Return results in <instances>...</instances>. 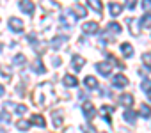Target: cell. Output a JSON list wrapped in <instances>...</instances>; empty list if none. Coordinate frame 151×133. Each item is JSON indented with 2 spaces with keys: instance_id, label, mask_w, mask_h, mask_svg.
<instances>
[{
  "instance_id": "6da1fadb",
  "label": "cell",
  "mask_w": 151,
  "mask_h": 133,
  "mask_svg": "<svg viewBox=\"0 0 151 133\" xmlns=\"http://www.w3.org/2000/svg\"><path fill=\"white\" fill-rule=\"evenodd\" d=\"M32 101L36 107L41 108H52L57 101V94H55V87L52 82H45L41 85L36 87L34 94H32Z\"/></svg>"
},
{
  "instance_id": "7a4b0ae2",
  "label": "cell",
  "mask_w": 151,
  "mask_h": 133,
  "mask_svg": "<svg viewBox=\"0 0 151 133\" xmlns=\"http://www.w3.org/2000/svg\"><path fill=\"white\" fill-rule=\"evenodd\" d=\"M82 110H84V115L87 117V121L94 119V117H96V114H98V110L94 108V105H93L91 101H86V103H84V107H82Z\"/></svg>"
},
{
  "instance_id": "3957f363",
  "label": "cell",
  "mask_w": 151,
  "mask_h": 133,
  "mask_svg": "<svg viewBox=\"0 0 151 133\" xmlns=\"http://www.w3.org/2000/svg\"><path fill=\"white\" fill-rule=\"evenodd\" d=\"M126 23H128V29H130V34L132 36H135V37L140 36V21L137 18H130Z\"/></svg>"
},
{
  "instance_id": "277c9868",
  "label": "cell",
  "mask_w": 151,
  "mask_h": 133,
  "mask_svg": "<svg viewBox=\"0 0 151 133\" xmlns=\"http://www.w3.org/2000/svg\"><path fill=\"white\" fill-rule=\"evenodd\" d=\"M112 68H114V66H112L110 62H98V64H96V71H98L100 75H103V77H109V75L112 73Z\"/></svg>"
},
{
  "instance_id": "5b68a950",
  "label": "cell",
  "mask_w": 151,
  "mask_h": 133,
  "mask_svg": "<svg viewBox=\"0 0 151 133\" xmlns=\"http://www.w3.org/2000/svg\"><path fill=\"white\" fill-rule=\"evenodd\" d=\"M20 9H22V13L32 16L34 14V2L32 0H20Z\"/></svg>"
},
{
  "instance_id": "8992f818",
  "label": "cell",
  "mask_w": 151,
  "mask_h": 133,
  "mask_svg": "<svg viewBox=\"0 0 151 133\" xmlns=\"http://www.w3.org/2000/svg\"><path fill=\"white\" fill-rule=\"evenodd\" d=\"M114 107H110V105H103L101 108H100V115L109 122V124H112V117H110V114H114Z\"/></svg>"
},
{
  "instance_id": "52a82bcc",
  "label": "cell",
  "mask_w": 151,
  "mask_h": 133,
  "mask_svg": "<svg viewBox=\"0 0 151 133\" xmlns=\"http://www.w3.org/2000/svg\"><path fill=\"white\" fill-rule=\"evenodd\" d=\"M84 64H86V59L82 55H73L71 57V66H73V69L75 71H80L84 68Z\"/></svg>"
},
{
  "instance_id": "ba28073f",
  "label": "cell",
  "mask_w": 151,
  "mask_h": 133,
  "mask_svg": "<svg viewBox=\"0 0 151 133\" xmlns=\"http://www.w3.org/2000/svg\"><path fill=\"white\" fill-rule=\"evenodd\" d=\"M9 29H11L13 32H23L25 25H23V21H22L20 18H11V20H9Z\"/></svg>"
},
{
  "instance_id": "9c48e42d",
  "label": "cell",
  "mask_w": 151,
  "mask_h": 133,
  "mask_svg": "<svg viewBox=\"0 0 151 133\" xmlns=\"http://www.w3.org/2000/svg\"><path fill=\"white\" fill-rule=\"evenodd\" d=\"M62 117H64V112H62V110H55V112H53L52 121H53V128H55V129H59V128L62 126V122H64Z\"/></svg>"
},
{
  "instance_id": "30bf717a",
  "label": "cell",
  "mask_w": 151,
  "mask_h": 133,
  "mask_svg": "<svg viewBox=\"0 0 151 133\" xmlns=\"http://www.w3.org/2000/svg\"><path fill=\"white\" fill-rule=\"evenodd\" d=\"M98 29H100V27H98L96 21H87V23L82 25V32H84V34H96Z\"/></svg>"
},
{
  "instance_id": "8fae6325",
  "label": "cell",
  "mask_w": 151,
  "mask_h": 133,
  "mask_svg": "<svg viewBox=\"0 0 151 133\" xmlns=\"http://www.w3.org/2000/svg\"><path fill=\"white\" fill-rule=\"evenodd\" d=\"M41 6H43L46 11H59V9H60V4L55 2V0H41Z\"/></svg>"
},
{
  "instance_id": "7c38bea8",
  "label": "cell",
  "mask_w": 151,
  "mask_h": 133,
  "mask_svg": "<svg viewBox=\"0 0 151 133\" xmlns=\"http://www.w3.org/2000/svg\"><path fill=\"white\" fill-rule=\"evenodd\" d=\"M112 85H114V87H119V89H121V87H126V85H128V78H126L124 75H116V77L112 78Z\"/></svg>"
},
{
  "instance_id": "4fadbf2b",
  "label": "cell",
  "mask_w": 151,
  "mask_h": 133,
  "mask_svg": "<svg viewBox=\"0 0 151 133\" xmlns=\"http://www.w3.org/2000/svg\"><path fill=\"white\" fill-rule=\"evenodd\" d=\"M32 71L37 73V75H45V73H46V68L43 66V60H41V59H36V60L32 62Z\"/></svg>"
},
{
  "instance_id": "5bb4252c",
  "label": "cell",
  "mask_w": 151,
  "mask_h": 133,
  "mask_svg": "<svg viewBox=\"0 0 151 133\" xmlns=\"http://www.w3.org/2000/svg\"><path fill=\"white\" fill-rule=\"evenodd\" d=\"M109 13H110V16H119L123 13V6L117 4V2H110L109 4Z\"/></svg>"
},
{
  "instance_id": "9a60e30c",
  "label": "cell",
  "mask_w": 151,
  "mask_h": 133,
  "mask_svg": "<svg viewBox=\"0 0 151 133\" xmlns=\"http://www.w3.org/2000/svg\"><path fill=\"white\" fill-rule=\"evenodd\" d=\"M73 21H75V18L71 16V13H69V11H64V13L60 14V23H62L64 27H71V25H73Z\"/></svg>"
},
{
  "instance_id": "2e32d148",
  "label": "cell",
  "mask_w": 151,
  "mask_h": 133,
  "mask_svg": "<svg viewBox=\"0 0 151 133\" xmlns=\"http://www.w3.org/2000/svg\"><path fill=\"white\" fill-rule=\"evenodd\" d=\"M119 105H123L124 108H130L133 105V96L132 94H121L119 96Z\"/></svg>"
},
{
  "instance_id": "e0dca14e",
  "label": "cell",
  "mask_w": 151,
  "mask_h": 133,
  "mask_svg": "<svg viewBox=\"0 0 151 133\" xmlns=\"http://www.w3.org/2000/svg\"><path fill=\"white\" fill-rule=\"evenodd\" d=\"M123 119L128 122V124H135V119H137V112H133L132 108H126L124 114H123Z\"/></svg>"
},
{
  "instance_id": "ac0fdd59",
  "label": "cell",
  "mask_w": 151,
  "mask_h": 133,
  "mask_svg": "<svg viewBox=\"0 0 151 133\" xmlns=\"http://www.w3.org/2000/svg\"><path fill=\"white\" fill-rule=\"evenodd\" d=\"M87 6L93 7L94 13H98V16H101V9H103V4L101 0H87Z\"/></svg>"
},
{
  "instance_id": "d6986e66",
  "label": "cell",
  "mask_w": 151,
  "mask_h": 133,
  "mask_svg": "<svg viewBox=\"0 0 151 133\" xmlns=\"http://www.w3.org/2000/svg\"><path fill=\"white\" fill-rule=\"evenodd\" d=\"M71 13L77 16V18H86L87 16V9L84 7V6H80V4H77L73 9H71Z\"/></svg>"
},
{
  "instance_id": "ffe728a7",
  "label": "cell",
  "mask_w": 151,
  "mask_h": 133,
  "mask_svg": "<svg viewBox=\"0 0 151 133\" xmlns=\"http://www.w3.org/2000/svg\"><path fill=\"white\" fill-rule=\"evenodd\" d=\"M64 43H68V37H66V36H57L55 39H52V43H50V44H52V48L59 50Z\"/></svg>"
},
{
  "instance_id": "44dd1931",
  "label": "cell",
  "mask_w": 151,
  "mask_h": 133,
  "mask_svg": "<svg viewBox=\"0 0 151 133\" xmlns=\"http://www.w3.org/2000/svg\"><path fill=\"white\" fill-rule=\"evenodd\" d=\"M137 115H140V117H144V119H149V117H151V108H149V105L142 103L140 108H139V112H137Z\"/></svg>"
},
{
  "instance_id": "7402d4cb",
  "label": "cell",
  "mask_w": 151,
  "mask_h": 133,
  "mask_svg": "<svg viewBox=\"0 0 151 133\" xmlns=\"http://www.w3.org/2000/svg\"><path fill=\"white\" fill-rule=\"evenodd\" d=\"M30 124H34V126H39V128H45V117L43 115H39V114H34L32 117H30Z\"/></svg>"
},
{
  "instance_id": "603a6c76",
  "label": "cell",
  "mask_w": 151,
  "mask_h": 133,
  "mask_svg": "<svg viewBox=\"0 0 151 133\" xmlns=\"http://www.w3.org/2000/svg\"><path fill=\"white\" fill-rule=\"evenodd\" d=\"M121 53L130 59V57L133 55V46H132L130 43H123V44H121Z\"/></svg>"
},
{
  "instance_id": "cb8c5ba5",
  "label": "cell",
  "mask_w": 151,
  "mask_h": 133,
  "mask_svg": "<svg viewBox=\"0 0 151 133\" xmlns=\"http://www.w3.org/2000/svg\"><path fill=\"white\" fill-rule=\"evenodd\" d=\"M64 85L66 87H77L78 85V80L77 78H75V77H71V75H64Z\"/></svg>"
},
{
  "instance_id": "d4e9b609",
  "label": "cell",
  "mask_w": 151,
  "mask_h": 133,
  "mask_svg": "<svg viewBox=\"0 0 151 133\" xmlns=\"http://www.w3.org/2000/svg\"><path fill=\"white\" fill-rule=\"evenodd\" d=\"M84 84H86L89 89H98V87H100V84H98V80H96L94 77H86Z\"/></svg>"
},
{
  "instance_id": "484cf974",
  "label": "cell",
  "mask_w": 151,
  "mask_h": 133,
  "mask_svg": "<svg viewBox=\"0 0 151 133\" xmlns=\"http://www.w3.org/2000/svg\"><path fill=\"white\" fill-rule=\"evenodd\" d=\"M16 128H18L20 131H29V129H30V121L20 119V121H16Z\"/></svg>"
},
{
  "instance_id": "4316f807",
  "label": "cell",
  "mask_w": 151,
  "mask_h": 133,
  "mask_svg": "<svg viewBox=\"0 0 151 133\" xmlns=\"http://www.w3.org/2000/svg\"><path fill=\"white\" fill-rule=\"evenodd\" d=\"M25 62H27V57H25L23 53H18V55L13 57V66H22V64H25Z\"/></svg>"
},
{
  "instance_id": "83f0119b",
  "label": "cell",
  "mask_w": 151,
  "mask_h": 133,
  "mask_svg": "<svg viewBox=\"0 0 151 133\" xmlns=\"http://www.w3.org/2000/svg\"><path fill=\"white\" fill-rule=\"evenodd\" d=\"M139 21L142 23V27H146V29H151V14H144V16H142Z\"/></svg>"
},
{
  "instance_id": "f1b7e54d",
  "label": "cell",
  "mask_w": 151,
  "mask_h": 133,
  "mask_svg": "<svg viewBox=\"0 0 151 133\" xmlns=\"http://www.w3.org/2000/svg\"><path fill=\"white\" fill-rule=\"evenodd\" d=\"M142 62H144V66H146L147 69H151V53L149 51L142 53Z\"/></svg>"
},
{
  "instance_id": "f546056e",
  "label": "cell",
  "mask_w": 151,
  "mask_h": 133,
  "mask_svg": "<svg viewBox=\"0 0 151 133\" xmlns=\"http://www.w3.org/2000/svg\"><path fill=\"white\" fill-rule=\"evenodd\" d=\"M109 30H110V32H116V34H121V30H123V29H121V25H119V23L110 21V23H109Z\"/></svg>"
},
{
  "instance_id": "4dcf8cb0",
  "label": "cell",
  "mask_w": 151,
  "mask_h": 133,
  "mask_svg": "<svg viewBox=\"0 0 151 133\" xmlns=\"http://www.w3.org/2000/svg\"><path fill=\"white\" fill-rule=\"evenodd\" d=\"M140 91L142 92H151V80H144V82H140Z\"/></svg>"
},
{
  "instance_id": "1f68e13d",
  "label": "cell",
  "mask_w": 151,
  "mask_h": 133,
  "mask_svg": "<svg viewBox=\"0 0 151 133\" xmlns=\"http://www.w3.org/2000/svg\"><path fill=\"white\" fill-rule=\"evenodd\" d=\"M82 131H84V133H98L96 128H93L91 124H82Z\"/></svg>"
},
{
  "instance_id": "d6a6232c",
  "label": "cell",
  "mask_w": 151,
  "mask_h": 133,
  "mask_svg": "<svg viewBox=\"0 0 151 133\" xmlns=\"http://www.w3.org/2000/svg\"><path fill=\"white\" fill-rule=\"evenodd\" d=\"M0 121H2V122H11V115H9L7 110L6 112H0Z\"/></svg>"
},
{
  "instance_id": "836d02e7",
  "label": "cell",
  "mask_w": 151,
  "mask_h": 133,
  "mask_svg": "<svg viewBox=\"0 0 151 133\" xmlns=\"http://www.w3.org/2000/svg\"><path fill=\"white\" fill-rule=\"evenodd\" d=\"M14 110H16V114L23 115V114L27 112V107H25V105H16V107H14Z\"/></svg>"
},
{
  "instance_id": "e575fe53",
  "label": "cell",
  "mask_w": 151,
  "mask_h": 133,
  "mask_svg": "<svg viewBox=\"0 0 151 133\" xmlns=\"http://www.w3.org/2000/svg\"><path fill=\"white\" fill-rule=\"evenodd\" d=\"M135 6H137V0H126V7L128 9H135Z\"/></svg>"
},
{
  "instance_id": "d590c367",
  "label": "cell",
  "mask_w": 151,
  "mask_h": 133,
  "mask_svg": "<svg viewBox=\"0 0 151 133\" xmlns=\"http://www.w3.org/2000/svg\"><path fill=\"white\" fill-rule=\"evenodd\" d=\"M142 7L146 11H151V0H142Z\"/></svg>"
},
{
  "instance_id": "8d00e7d4",
  "label": "cell",
  "mask_w": 151,
  "mask_h": 133,
  "mask_svg": "<svg viewBox=\"0 0 151 133\" xmlns=\"http://www.w3.org/2000/svg\"><path fill=\"white\" fill-rule=\"evenodd\" d=\"M14 107H16V105H14L13 101H6V103H4V108H6V110H13Z\"/></svg>"
},
{
  "instance_id": "74e56055",
  "label": "cell",
  "mask_w": 151,
  "mask_h": 133,
  "mask_svg": "<svg viewBox=\"0 0 151 133\" xmlns=\"http://www.w3.org/2000/svg\"><path fill=\"white\" fill-rule=\"evenodd\" d=\"M52 62H53L55 68H59V66H60V57H53V59H52Z\"/></svg>"
},
{
  "instance_id": "f35d334b",
  "label": "cell",
  "mask_w": 151,
  "mask_h": 133,
  "mask_svg": "<svg viewBox=\"0 0 151 133\" xmlns=\"http://www.w3.org/2000/svg\"><path fill=\"white\" fill-rule=\"evenodd\" d=\"M6 94V89H4V85H0V96H4Z\"/></svg>"
},
{
  "instance_id": "ab89813d",
  "label": "cell",
  "mask_w": 151,
  "mask_h": 133,
  "mask_svg": "<svg viewBox=\"0 0 151 133\" xmlns=\"http://www.w3.org/2000/svg\"><path fill=\"white\" fill-rule=\"evenodd\" d=\"M147 98H149V99H151V92H147Z\"/></svg>"
},
{
  "instance_id": "60d3db41",
  "label": "cell",
  "mask_w": 151,
  "mask_h": 133,
  "mask_svg": "<svg viewBox=\"0 0 151 133\" xmlns=\"http://www.w3.org/2000/svg\"><path fill=\"white\" fill-rule=\"evenodd\" d=\"M0 51H2V44H0Z\"/></svg>"
}]
</instances>
